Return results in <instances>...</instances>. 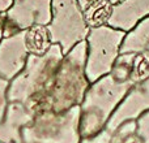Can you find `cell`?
<instances>
[{"mask_svg": "<svg viewBox=\"0 0 149 143\" xmlns=\"http://www.w3.org/2000/svg\"><path fill=\"white\" fill-rule=\"evenodd\" d=\"M149 111V77L134 85L106 125V130L111 131L119 124L139 117Z\"/></svg>", "mask_w": 149, "mask_h": 143, "instance_id": "obj_9", "label": "cell"}, {"mask_svg": "<svg viewBox=\"0 0 149 143\" xmlns=\"http://www.w3.org/2000/svg\"><path fill=\"white\" fill-rule=\"evenodd\" d=\"M126 33L109 25L92 28L86 39V63L85 73L88 81H97L111 70L120 55L122 42Z\"/></svg>", "mask_w": 149, "mask_h": 143, "instance_id": "obj_5", "label": "cell"}, {"mask_svg": "<svg viewBox=\"0 0 149 143\" xmlns=\"http://www.w3.org/2000/svg\"><path fill=\"white\" fill-rule=\"evenodd\" d=\"M113 5L109 0H93L82 10L84 18L89 29L98 28V26L107 25L111 17Z\"/></svg>", "mask_w": 149, "mask_h": 143, "instance_id": "obj_15", "label": "cell"}, {"mask_svg": "<svg viewBox=\"0 0 149 143\" xmlns=\"http://www.w3.org/2000/svg\"><path fill=\"white\" fill-rule=\"evenodd\" d=\"M109 1H110L111 4H116V3H119L120 0H109Z\"/></svg>", "mask_w": 149, "mask_h": 143, "instance_id": "obj_21", "label": "cell"}, {"mask_svg": "<svg viewBox=\"0 0 149 143\" xmlns=\"http://www.w3.org/2000/svg\"><path fill=\"white\" fill-rule=\"evenodd\" d=\"M47 29L51 43L59 44L64 55L84 42L90 30L77 0H51V21Z\"/></svg>", "mask_w": 149, "mask_h": 143, "instance_id": "obj_6", "label": "cell"}, {"mask_svg": "<svg viewBox=\"0 0 149 143\" xmlns=\"http://www.w3.org/2000/svg\"><path fill=\"white\" fill-rule=\"evenodd\" d=\"M93 0H77V3H79V5H80V8H81V10H84V8L86 7L89 3H92Z\"/></svg>", "mask_w": 149, "mask_h": 143, "instance_id": "obj_20", "label": "cell"}, {"mask_svg": "<svg viewBox=\"0 0 149 143\" xmlns=\"http://www.w3.org/2000/svg\"><path fill=\"white\" fill-rule=\"evenodd\" d=\"M29 52L25 44V30L0 39V78L12 81L24 69Z\"/></svg>", "mask_w": 149, "mask_h": 143, "instance_id": "obj_8", "label": "cell"}, {"mask_svg": "<svg viewBox=\"0 0 149 143\" xmlns=\"http://www.w3.org/2000/svg\"><path fill=\"white\" fill-rule=\"evenodd\" d=\"M21 137L22 143H80V105L65 112L36 113Z\"/></svg>", "mask_w": 149, "mask_h": 143, "instance_id": "obj_4", "label": "cell"}, {"mask_svg": "<svg viewBox=\"0 0 149 143\" xmlns=\"http://www.w3.org/2000/svg\"><path fill=\"white\" fill-rule=\"evenodd\" d=\"M3 28H4V13H0V39L3 38Z\"/></svg>", "mask_w": 149, "mask_h": 143, "instance_id": "obj_19", "label": "cell"}, {"mask_svg": "<svg viewBox=\"0 0 149 143\" xmlns=\"http://www.w3.org/2000/svg\"><path fill=\"white\" fill-rule=\"evenodd\" d=\"M13 0H0V13H5L12 5Z\"/></svg>", "mask_w": 149, "mask_h": 143, "instance_id": "obj_18", "label": "cell"}, {"mask_svg": "<svg viewBox=\"0 0 149 143\" xmlns=\"http://www.w3.org/2000/svg\"><path fill=\"white\" fill-rule=\"evenodd\" d=\"M128 52H149V16L126 33L120 54Z\"/></svg>", "mask_w": 149, "mask_h": 143, "instance_id": "obj_13", "label": "cell"}, {"mask_svg": "<svg viewBox=\"0 0 149 143\" xmlns=\"http://www.w3.org/2000/svg\"><path fill=\"white\" fill-rule=\"evenodd\" d=\"M34 117V113L21 103H9L0 122V143H22L21 131Z\"/></svg>", "mask_w": 149, "mask_h": 143, "instance_id": "obj_11", "label": "cell"}, {"mask_svg": "<svg viewBox=\"0 0 149 143\" xmlns=\"http://www.w3.org/2000/svg\"><path fill=\"white\" fill-rule=\"evenodd\" d=\"M8 87H9V81L0 78V122L4 118L8 104H9V100H8Z\"/></svg>", "mask_w": 149, "mask_h": 143, "instance_id": "obj_16", "label": "cell"}, {"mask_svg": "<svg viewBox=\"0 0 149 143\" xmlns=\"http://www.w3.org/2000/svg\"><path fill=\"white\" fill-rule=\"evenodd\" d=\"M51 21V0H13L4 13L3 36L28 30L37 25L47 26Z\"/></svg>", "mask_w": 149, "mask_h": 143, "instance_id": "obj_7", "label": "cell"}, {"mask_svg": "<svg viewBox=\"0 0 149 143\" xmlns=\"http://www.w3.org/2000/svg\"><path fill=\"white\" fill-rule=\"evenodd\" d=\"M25 44L29 55L41 56L46 54L52 46L47 26L37 25L25 30Z\"/></svg>", "mask_w": 149, "mask_h": 143, "instance_id": "obj_14", "label": "cell"}, {"mask_svg": "<svg viewBox=\"0 0 149 143\" xmlns=\"http://www.w3.org/2000/svg\"><path fill=\"white\" fill-rule=\"evenodd\" d=\"M63 56L59 44H52L41 56L29 55L24 69L9 82V103H21L34 115L41 112Z\"/></svg>", "mask_w": 149, "mask_h": 143, "instance_id": "obj_2", "label": "cell"}, {"mask_svg": "<svg viewBox=\"0 0 149 143\" xmlns=\"http://www.w3.org/2000/svg\"><path fill=\"white\" fill-rule=\"evenodd\" d=\"M85 63L86 42L84 41L63 56L41 112H65L81 104L90 85L85 73Z\"/></svg>", "mask_w": 149, "mask_h": 143, "instance_id": "obj_3", "label": "cell"}, {"mask_svg": "<svg viewBox=\"0 0 149 143\" xmlns=\"http://www.w3.org/2000/svg\"><path fill=\"white\" fill-rule=\"evenodd\" d=\"M149 77V52L120 54L106 76L92 82L80 104V135L90 138L106 129L128 90Z\"/></svg>", "mask_w": 149, "mask_h": 143, "instance_id": "obj_1", "label": "cell"}, {"mask_svg": "<svg viewBox=\"0 0 149 143\" xmlns=\"http://www.w3.org/2000/svg\"><path fill=\"white\" fill-rule=\"evenodd\" d=\"M110 143H149V111L113 129Z\"/></svg>", "mask_w": 149, "mask_h": 143, "instance_id": "obj_12", "label": "cell"}, {"mask_svg": "<svg viewBox=\"0 0 149 143\" xmlns=\"http://www.w3.org/2000/svg\"><path fill=\"white\" fill-rule=\"evenodd\" d=\"M149 16V0H120L113 5L107 25L124 33Z\"/></svg>", "mask_w": 149, "mask_h": 143, "instance_id": "obj_10", "label": "cell"}, {"mask_svg": "<svg viewBox=\"0 0 149 143\" xmlns=\"http://www.w3.org/2000/svg\"><path fill=\"white\" fill-rule=\"evenodd\" d=\"M80 143H110V131H107L105 129L103 131H101L100 134L90 138H81Z\"/></svg>", "mask_w": 149, "mask_h": 143, "instance_id": "obj_17", "label": "cell"}]
</instances>
